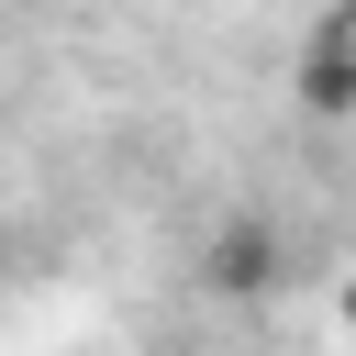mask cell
Instances as JSON below:
<instances>
[{
    "label": "cell",
    "instance_id": "6da1fadb",
    "mask_svg": "<svg viewBox=\"0 0 356 356\" xmlns=\"http://www.w3.org/2000/svg\"><path fill=\"white\" fill-rule=\"evenodd\" d=\"M278 256H289V245H278V222H267V211H234V222L211 234V256H200V267H211V289H234V300H245V289H267V278H278Z\"/></svg>",
    "mask_w": 356,
    "mask_h": 356
},
{
    "label": "cell",
    "instance_id": "7a4b0ae2",
    "mask_svg": "<svg viewBox=\"0 0 356 356\" xmlns=\"http://www.w3.org/2000/svg\"><path fill=\"white\" fill-rule=\"evenodd\" d=\"M289 89H300V111H312V122H345V111H356V56H345V33H334V22L300 44Z\"/></svg>",
    "mask_w": 356,
    "mask_h": 356
},
{
    "label": "cell",
    "instance_id": "3957f363",
    "mask_svg": "<svg viewBox=\"0 0 356 356\" xmlns=\"http://www.w3.org/2000/svg\"><path fill=\"white\" fill-rule=\"evenodd\" d=\"M334 33H345V56H356V0H345V11H334Z\"/></svg>",
    "mask_w": 356,
    "mask_h": 356
},
{
    "label": "cell",
    "instance_id": "277c9868",
    "mask_svg": "<svg viewBox=\"0 0 356 356\" xmlns=\"http://www.w3.org/2000/svg\"><path fill=\"white\" fill-rule=\"evenodd\" d=\"M345 323H356V278H345Z\"/></svg>",
    "mask_w": 356,
    "mask_h": 356
}]
</instances>
